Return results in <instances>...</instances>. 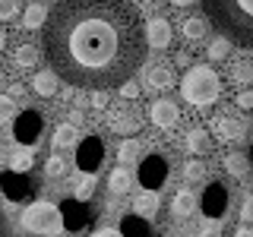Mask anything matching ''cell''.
I'll use <instances>...</instances> for the list:
<instances>
[{
	"label": "cell",
	"instance_id": "cell-24",
	"mask_svg": "<svg viewBox=\"0 0 253 237\" xmlns=\"http://www.w3.org/2000/svg\"><path fill=\"white\" fill-rule=\"evenodd\" d=\"M76 142H79V126L60 123L57 130H54V146L57 149H70V146H76Z\"/></svg>",
	"mask_w": 253,
	"mask_h": 237
},
{
	"label": "cell",
	"instance_id": "cell-38",
	"mask_svg": "<svg viewBox=\"0 0 253 237\" xmlns=\"http://www.w3.org/2000/svg\"><path fill=\"white\" fill-rule=\"evenodd\" d=\"M92 108H108V89H95L92 92Z\"/></svg>",
	"mask_w": 253,
	"mask_h": 237
},
{
	"label": "cell",
	"instance_id": "cell-7",
	"mask_svg": "<svg viewBox=\"0 0 253 237\" xmlns=\"http://www.w3.org/2000/svg\"><path fill=\"white\" fill-rule=\"evenodd\" d=\"M105 161V139L101 136H85L76 146V168L85 174H95V168H101Z\"/></svg>",
	"mask_w": 253,
	"mask_h": 237
},
{
	"label": "cell",
	"instance_id": "cell-3",
	"mask_svg": "<svg viewBox=\"0 0 253 237\" xmlns=\"http://www.w3.org/2000/svg\"><path fill=\"white\" fill-rule=\"evenodd\" d=\"M180 95H184L187 105H196V108H209L218 101L221 95V79L212 67H190L184 79H180Z\"/></svg>",
	"mask_w": 253,
	"mask_h": 237
},
{
	"label": "cell",
	"instance_id": "cell-2",
	"mask_svg": "<svg viewBox=\"0 0 253 237\" xmlns=\"http://www.w3.org/2000/svg\"><path fill=\"white\" fill-rule=\"evenodd\" d=\"M203 13L218 35L253 51V0H203Z\"/></svg>",
	"mask_w": 253,
	"mask_h": 237
},
{
	"label": "cell",
	"instance_id": "cell-20",
	"mask_svg": "<svg viewBox=\"0 0 253 237\" xmlns=\"http://www.w3.org/2000/svg\"><path fill=\"white\" fill-rule=\"evenodd\" d=\"M130 187H133V177L126 174L124 164L108 174V193L111 196H126V193H130Z\"/></svg>",
	"mask_w": 253,
	"mask_h": 237
},
{
	"label": "cell",
	"instance_id": "cell-33",
	"mask_svg": "<svg viewBox=\"0 0 253 237\" xmlns=\"http://www.w3.org/2000/svg\"><path fill=\"white\" fill-rule=\"evenodd\" d=\"M16 117V101L10 95H0V123H10Z\"/></svg>",
	"mask_w": 253,
	"mask_h": 237
},
{
	"label": "cell",
	"instance_id": "cell-27",
	"mask_svg": "<svg viewBox=\"0 0 253 237\" xmlns=\"http://www.w3.org/2000/svg\"><path fill=\"white\" fill-rule=\"evenodd\" d=\"M44 16H47V10H44V3H29L26 6V16H22V29H42V22H44Z\"/></svg>",
	"mask_w": 253,
	"mask_h": 237
},
{
	"label": "cell",
	"instance_id": "cell-36",
	"mask_svg": "<svg viewBox=\"0 0 253 237\" xmlns=\"http://www.w3.org/2000/svg\"><path fill=\"white\" fill-rule=\"evenodd\" d=\"M196 237H221V228L215 225V218L203 221V228H200V234H196Z\"/></svg>",
	"mask_w": 253,
	"mask_h": 237
},
{
	"label": "cell",
	"instance_id": "cell-8",
	"mask_svg": "<svg viewBox=\"0 0 253 237\" xmlns=\"http://www.w3.org/2000/svg\"><path fill=\"white\" fill-rule=\"evenodd\" d=\"M139 187L142 190H162L165 187V180H168V161H165L162 155H146L139 161Z\"/></svg>",
	"mask_w": 253,
	"mask_h": 237
},
{
	"label": "cell",
	"instance_id": "cell-23",
	"mask_svg": "<svg viewBox=\"0 0 253 237\" xmlns=\"http://www.w3.org/2000/svg\"><path fill=\"white\" fill-rule=\"evenodd\" d=\"M133 209H136V215H142V218L155 215V212H158V193H155V190H146L142 196L133 199Z\"/></svg>",
	"mask_w": 253,
	"mask_h": 237
},
{
	"label": "cell",
	"instance_id": "cell-17",
	"mask_svg": "<svg viewBox=\"0 0 253 237\" xmlns=\"http://www.w3.org/2000/svg\"><path fill=\"white\" fill-rule=\"evenodd\" d=\"M121 237H155L152 231V225H149V218H142V215H126L121 218Z\"/></svg>",
	"mask_w": 253,
	"mask_h": 237
},
{
	"label": "cell",
	"instance_id": "cell-31",
	"mask_svg": "<svg viewBox=\"0 0 253 237\" xmlns=\"http://www.w3.org/2000/svg\"><path fill=\"white\" fill-rule=\"evenodd\" d=\"M44 174L47 177H63V174H67V161H63L60 155H51L44 161Z\"/></svg>",
	"mask_w": 253,
	"mask_h": 237
},
{
	"label": "cell",
	"instance_id": "cell-14",
	"mask_svg": "<svg viewBox=\"0 0 253 237\" xmlns=\"http://www.w3.org/2000/svg\"><path fill=\"white\" fill-rule=\"evenodd\" d=\"M146 85L152 92L171 89V85H174V73H171L168 63H149V67H146Z\"/></svg>",
	"mask_w": 253,
	"mask_h": 237
},
{
	"label": "cell",
	"instance_id": "cell-22",
	"mask_svg": "<svg viewBox=\"0 0 253 237\" xmlns=\"http://www.w3.org/2000/svg\"><path fill=\"white\" fill-rule=\"evenodd\" d=\"M209 146H212V142H209V133H206L203 126H193V130L187 133V149L193 155H206V152H209Z\"/></svg>",
	"mask_w": 253,
	"mask_h": 237
},
{
	"label": "cell",
	"instance_id": "cell-21",
	"mask_svg": "<svg viewBox=\"0 0 253 237\" xmlns=\"http://www.w3.org/2000/svg\"><path fill=\"white\" fill-rule=\"evenodd\" d=\"M38 60H42V51H38V47H32V44L16 47V54H13L16 70H32V67H38Z\"/></svg>",
	"mask_w": 253,
	"mask_h": 237
},
{
	"label": "cell",
	"instance_id": "cell-47",
	"mask_svg": "<svg viewBox=\"0 0 253 237\" xmlns=\"http://www.w3.org/2000/svg\"><path fill=\"white\" fill-rule=\"evenodd\" d=\"M174 6H190V3H196V0H171Z\"/></svg>",
	"mask_w": 253,
	"mask_h": 237
},
{
	"label": "cell",
	"instance_id": "cell-6",
	"mask_svg": "<svg viewBox=\"0 0 253 237\" xmlns=\"http://www.w3.org/2000/svg\"><path fill=\"white\" fill-rule=\"evenodd\" d=\"M0 193L6 196V202H29L32 196L38 193V184L29 177V174L3 171L0 174Z\"/></svg>",
	"mask_w": 253,
	"mask_h": 237
},
{
	"label": "cell",
	"instance_id": "cell-32",
	"mask_svg": "<svg viewBox=\"0 0 253 237\" xmlns=\"http://www.w3.org/2000/svg\"><path fill=\"white\" fill-rule=\"evenodd\" d=\"M92 190H95V177L83 171V177H79V184H76V199H83V202H85V199L92 196Z\"/></svg>",
	"mask_w": 253,
	"mask_h": 237
},
{
	"label": "cell",
	"instance_id": "cell-35",
	"mask_svg": "<svg viewBox=\"0 0 253 237\" xmlns=\"http://www.w3.org/2000/svg\"><path fill=\"white\" fill-rule=\"evenodd\" d=\"M19 16V0H0V22H10Z\"/></svg>",
	"mask_w": 253,
	"mask_h": 237
},
{
	"label": "cell",
	"instance_id": "cell-9",
	"mask_svg": "<svg viewBox=\"0 0 253 237\" xmlns=\"http://www.w3.org/2000/svg\"><path fill=\"white\" fill-rule=\"evenodd\" d=\"M57 209H60L63 228H67L70 234H79V231H85V228L92 225V209L83 199H67L63 205H57Z\"/></svg>",
	"mask_w": 253,
	"mask_h": 237
},
{
	"label": "cell",
	"instance_id": "cell-11",
	"mask_svg": "<svg viewBox=\"0 0 253 237\" xmlns=\"http://www.w3.org/2000/svg\"><path fill=\"white\" fill-rule=\"evenodd\" d=\"M228 199H231V193H228L225 184H209L203 190V199H196V202H200V209L209 218H218L228 212Z\"/></svg>",
	"mask_w": 253,
	"mask_h": 237
},
{
	"label": "cell",
	"instance_id": "cell-43",
	"mask_svg": "<svg viewBox=\"0 0 253 237\" xmlns=\"http://www.w3.org/2000/svg\"><path fill=\"white\" fill-rule=\"evenodd\" d=\"M234 237H253V231H250V228H237Z\"/></svg>",
	"mask_w": 253,
	"mask_h": 237
},
{
	"label": "cell",
	"instance_id": "cell-39",
	"mask_svg": "<svg viewBox=\"0 0 253 237\" xmlns=\"http://www.w3.org/2000/svg\"><path fill=\"white\" fill-rule=\"evenodd\" d=\"M241 218H244V221H253V196H247V199H244V205H241Z\"/></svg>",
	"mask_w": 253,
	"mask_h": 237
},
{
	"label": "cell",
	"instance_id": "cell-46",
	"mask_svg": "<svg viewBox=\"0 0 253 237\" xmlns=\"http://www.w3.org/2000/svg\"><path fill=\"white\" fill-rule=\"evenodd\" d=\"M3 47H6V32L0 29V54H3Z\"/></svg>",
	"mask_w": 253,
	"mask_h": 237
},
{
	"label": "cell",
	"instance_id": "cell-41",
	"mask_svg": "<svg viewBox=\"0 0 253 237\" xmlns=\"http://www.w3.org/2000/svg\"><path fill=\"white\" fill-rule=\"evenodd\" d=\"M0 237H13V231H10V221H6L3 212H0Z\"/></svg>",
	"mask_w": 253,
	"mask_h": 237
},
{
	"label": "cell",
	"instance_id": "cell-44",
	"mask_svg": "<svg viewBox=\"0 0 253 237\" xmlns=\"http://www.w3.org/2000/svg\"><path fill=\"white\" fill-rule=\"evenodd\" d=\"M92 237H121V231H98V234H92Z\"/></svg>",
	"mask_w": 253,
	"mask_h": 237
},
{
	"label": "cell",
	"instance_id": "cell-34",
	"mask_svg": "<svg viewBox=\"0 0 253 237\" xmlns=\"http://www.w3.org/2000/svg\"><path fill=\"white\" fill-rule=\"evenodd\" d=\"M29 168H32V155H29V152H16V155L10 158V171L29 174Z\"/></svg>",
	"mask_w": 253,
	"mask_h": 237
},
{
	"label": "cell",
	"instance_id": "cell-42",
	"mask_svg": "<svg viewBox=\"0 0 253 237\" xmlns=\"http://www.w3.org/2000/svg\"><path fill=\"white\" fill-rule=\"evenodd\" d=\"M174 63H180V67H187V63H190V54H184V51H180V54H177V60H174Z\"/></svg>",
	"mask_w": 253,
	"mask_h": 237
},
{
	"label": "cell",
	"instance_id": "cell-37",
	"mask_svg": "<svg viewBox=\"0 0 253 237\" xmlns=\"http://www.w3.org/2000/svg\"><path fill=\"white\" fill-rule=\"evenodd\" d=\"M121 95H124V98H136V95H139V85L133 82V79H124V82H121Z\"/></svg>",
	"mask_w": 253,
	"mask_h": 237
},
{
	"label": "cell",
	"instance_id": "cell-1",
	"mask_svg": "<svg viewBox=\"0 0 253 237\" xmlns=\"http://www.w3.org/2000/svg\"><path fill=\"white\" fill-rule=\"evenodd\" d=\"M146 47V22L126 0H57L42 22L47 67L73 89L121 85Z\"/></svg>",
	"mask_w": 253,
	"mask_h": 237
},
{
	"label": "cell",
	"instance_id": "cell-19",
	"mask_svg": "<svg viewBox=\"0 0 253 237\" xmlns=\"http://www.w3.org/2000/svg\"><path fill=\"white\" fill-rule=\"evenodd\" d=\"M180 35H184L190 44L203 41V38L209 35V19H203V16H187L184 26H180Z\"/></svg>",
	"mask_w": 253,
	"mask_h": 237
},
{
	"label": "cell",
	"instance_id": "cell-13",
	"mask_svg": "<svg viewBox=\"0 0 253 237\" xmlns=\"http://www.w3.org/2000/svg\"><path fill=\"white\" fill-rule=\"evenodd\" d=\"M215 133L221 139H241L244 136V120L241 117H237V111H218V117H215Z\"/></svg>",
	"mask_w": 253,
	"mask_h": 237
},
{
	"label": "cell",
	"instance_id": "cell-18",
	"mask_svg": "<svg viewBox=\"0 0 253 237\" xmlns=\"http://www.w3.org/2000/svg\"><path fill=\"white\" fill-rule=\"evenodd\" d=\"M196 209H200V202H196V196L190 193V190H177V193L171 196V215L174 218H190Z\"/></svg>",
	"mask_w": 253,
	"mask_h": 237
},
{
	"label": "cell",
	"instance_id": "cell-25",
	"mask_svg": "<svg viewBox=\"0 0 253 237\" xmlns=\"http://www.w3.org/2000/svg\"><path fill=\"white\" fill-rule=\"evenodd\" d=\"M225 171L231 174V177H244V174L250 171V158L244 152H228L225 155Z\"/></svg>",
	"mask_w": 253,
	"mask_h": 237
},
{
	"label": "cell",
	"instance_id": "cell-26",
	"mask_svg": "<svg viewBox=\"0 0 253 237\" xmlns=\"http://www.w3.org/2000/svg\"><path fill=\"white\" fill-rule=\"evenodd\" d=\"M231 82L234 85H253V60L244 57L231 67Z\"/></svg>",
	"mask_w": 253,
	"mask_h": 237
},
{
	"label": "cell",
	"instance_id": "cell-12",
	"mask_svg": "<svg viewBox=\"0 0 253 237\" xmlns=\"http://www.w3.org/2000/svg\"><path fill=\"white\" fill-rule=\"evenodd\" d=\"M108 123H111V130L124 133V136H133V133H139L142 117L136 114V111H130V108H111Z\"/></svg>",
	"mask_w": 253,
	"mask_h": 237
},
{
	"label": "cell",
	"instance_id": "cell-49",
	"mask_svg": "<svg viewBox=\"0 0 253 237\" xmlns=\"http://www.w3.org/2000/svg\"><path fill=\"white\" fill-rule=\"evenodd\" d=\"M139 3H155V0H139Z\"/></svg>",
	"mask_w": 253,
	"mask_h": 237
},
{
	"label": "cell",
	"instance_id": "cell-45",
	"mask_svg": "<svg viewBox=\"0 0 253 237\" xmlns=\"http://www.w3.org/2000/svg\"><path fill=\"white\" fill-rule=\"evenodd\" d=\"M70 117H73V126H79V123H83V111H73Z\"/></svg>",
	"mask_w": 253,
	"mask_h": 237
},
{
	"label": "cell",
	"instance_id": "cell-4",
	"mask_svg": "<svg viewBox=\"0 0 253 237\" xmlns=\"http://www.w3.org/2000/svg\"><path fill=\"white\" fill-rule=\"evenodd\" d=\"M22 228L32 234H42V237H54L63 231V221H60V209L51 202H35L22 212Z\"/></svg>",
	"mask_w": 253,
	"mask_h": 237
},
{
	"label": "cell",
	"instance_id": "cell-5",
	"mask_svg": "<svg viewBox=\"0 0 253 237\" xmlns=\"http://www.w3.org/2000/svg\"><path fill=\"white\" fill-rule=\"evenodd\" d=\"M42 133H44V117H42V111H19V114L13 117V139L19 142V146H38V139H42Z\"/></svg>",
	"mask_w": 253,
	"mask_h": 237
},
{
	"label": "cell",
	"instance_id": "cell-29",
	"mask_svg": "<svg viewBox=\"0 0 253 237\" xmlns=\"http://www.w3.org/2000/svg\"><path fill=\"white\" fill-rule=\"evenodd\" d=\"M136 155H139V142L136 139H124L121 149H117V161H121V164H130Z\"/></svg>",
	"mask_w": 253,
	"mask_h": 237
},
{
	"label": "cell",
	"instance_id": "cell-16",
	"mask_svg": "<svg viewBox=\"0 0 253 237\" xmlns=\"http://www.w3.org/2000/svg\"><path fill=\"white\" fill-rule=\"evenodd\" d=\"M32 92L38 95V98H54V95L60 92V79L54 70H38L35 76H32Z\"/></svg>",
	"mask_w": 253,
	"mask_h": 237
},
{
	"label": "cell",
	"instance_id": "cell-30",
	"mask_svg": "<svg viewBox=\"0 0 253 237\" xmlns=\"http://www.w3.org/2000/svg\"><path fill=\"white\" fill-rule=\"evenodd\" d=\"M184 177L190 180V184H200V180L206 177V164L196 161V158H193V161H187V164H184Z\"/></svg>",
	"mask_w": 253,
	"mask_h": 237
},
{
	"label": "cell",
	"instance_id": "cell-28",
	"mask_svg": "<svg viewBox=\"0 0 253 237\" xmlns=\"http://www.w3.org/2000/svg\"><path fill=\"white\" fill-rule=\"evenodd\" d=\"M228 54H231V41L225 35H215L209 41V60H228Z\"/></svg>",
	"mask_w": 253,
	"mask_h": 237
},
{
	"label": "cell",
	"instance_id": "cell-40",
	"mask_svg": "<svg viewBox=\"0 0 253 237\" xmlns=\"http://www.w3.org/2000/svg\"><path fill=\"white\" fill-rule=\"evenodd\" d=\"M237 105H241V108H253V92H241V95H237Z\"/></svg>",
	"mask_w": 253,
	"mask_h": 237
},
{
	"label": "cell",
	"instance_id": "cell-10",
	"mask_svg": "<svg viewBox=\"0 0 253 237\" xmlns=\"http://www.w3.org/2000/svg\"><path fill=\"white\" fill-rule=\"evenodd\" d=\"M146 117L158 130H174V126L180 123V108H177V101H171V98H155L152 105H149Z\"/></svg>",
	"mask_w": 253,
	"mask_h": 237
},
{
	"label": "cell",
	"instance_id": "cell-48",
	"mask_svg": "<svg viewBox=\"0 0 253 237\" xmlns=\"http://www.w3.org/2000/svg\"><path fill=\"white\" fill-rule=\"evenodd\" d=\"M247 158H250V168H253V142H250V155Z\"/></svg>",
	"mask_w": 253,
	"mask_h": 237
},
{
	"label": "cell",
	"instance_id": "cell-15",
	"mask_svg": "<svg viewBox=\"0 0 253 237\" xmlns=\"http://www.w3.org/2000/svg\"><path fill=\"white\" fill-rule=\"evenodd\" d=\"M146 44H152V47H158V51H165V47L171 44V22L162 19V16H155V19L146 26Z\"/></svg>",
	"mask_w": 253,
	"mask_h": 237
}]
</instances>
